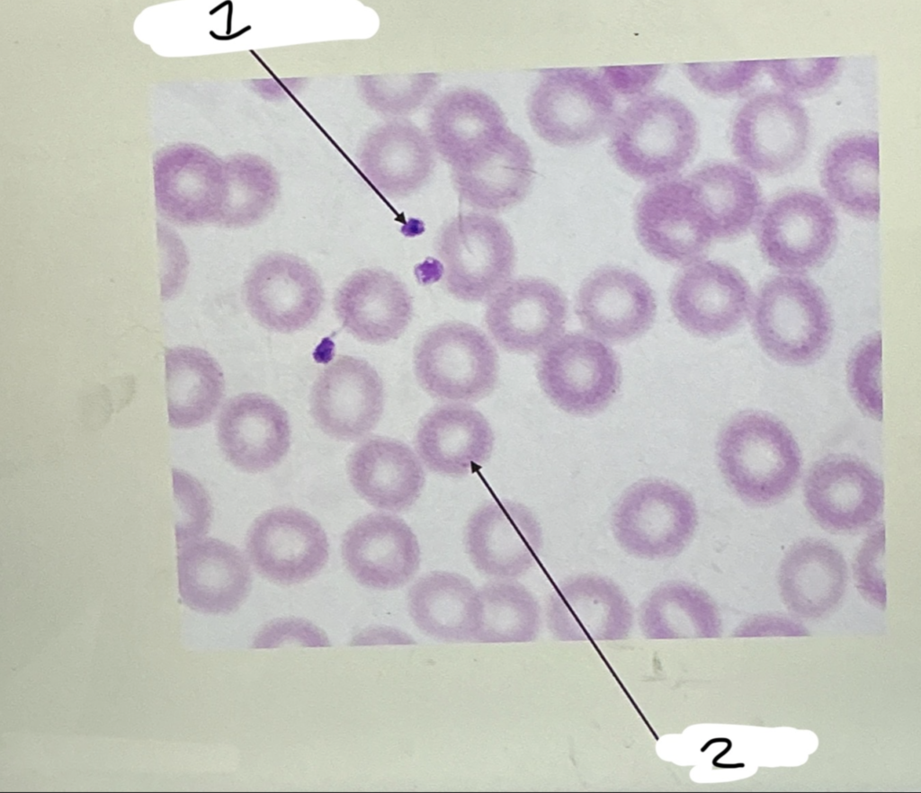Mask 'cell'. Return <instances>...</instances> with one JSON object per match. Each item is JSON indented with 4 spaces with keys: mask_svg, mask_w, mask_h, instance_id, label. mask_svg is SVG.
Masks as SVG:
<instances>
[{
    "mask_svg": "<svg viewBox=\"0 0 921 793\" xmlns=\"http://www.w3.org/2000/svg\"><path fill=\"white\" fill-rule=\"evenodd\" d=\"M717 459L730 488L755 505L784 498L796 485L802 466L790 430L761 412L740 414L727 423L718 439Z\"/></svg>",
    "mask_w": 921,
    "mask_h": 793,
    "instance_id": "1",
    "label": "cell"
},
{
    "mask_svg": "<svg viewBox=\"0 0 921 793\" xmlns=\"http://www.w3.org/2000/svg\"><path fill=\"white\" fill-rule=\"evenodd\" d=\"M699 144L696 119L680 100L651 94L631 102L616 118L610 152L629 175L664 181L693 157Z\"/></svg>",
    "mask_w": 921,
    "mask_h": 793,
    "instance_id": "2",
    "label": "cell"
},
{
    "mask_svg": "<svg viewBox=\"0 0 921 793\" xmlns=\"http://www.w3.org/2000/svg\"><path fill=\"white\" fill-rule=\"evenodd\" d=\"M752 325L757 342L774 360L803 365L817 360L832 334V316L826 298L809 279L776 275L759 290Z\"/></svg>",
    "mask_w": 921,
    "mask_h": 793,
    "instance_id": "3",
    "label": "cell"
},
{
    "mask_svg": "<svg viewBox=\"0 0 921 793\" xmlns=\"http://www.w3.org/2000/svg\"><path fill=\"white\" fill-rule=\"evenodd\" d=\"M447 291L466 302L492 297L515 265L513 236L498 218L478 212L459 214L446 222L435 241Z\"/></svg>",
    "mask_w": 921,
    "mask_h": 793,
    "instance_id": "4",
    "label": "cell"
},
{
    "mask_svg": "<svg viewBox=\"0 0 921 793\" xmlns=\"http://www.w3.org/2000/svg\"><path fill=\"white\" fill-rule=\"evenodd\" d=\"M615 97L608 82L588 68L541 71L531 94L527 113L537 135L559 147L598 138L612 121Z\"/></svg>",
    "mask_w": 921,
    "mask_h": 793,
    "instance_id": "5",
    "label": "cell"
},
{
    "mask_svg": "<svg viewBox=\"0 0 921 793\" xmlns=\"http://www.w3.org/2000/svg\"><path fill=\"white\" fill-rule=\"evenodd\" d=\"M414 371L421 387L435 398L477 401L496 388L498 355L476 326L446 322L419 339L414 351Z\"/></svg>",
    "mask_w": 921,
    "mask_h": 793,
    "instance_id": "6",
    "label": "cell"
},
{
    "mask_svg": "<svg viewBox=\"0 0 921 793\" xmlns=\"http://www.w3.org/2000/svg\"><path fill=\"white\" fill-rule=\"evenodd\" d=\"M698 525V511L691 495L662 479H648L630 486L612 514L615 539L629 554L645 559L679 555Z\"/></svg>",
    "mask_w": 921,
    "mask_h": 793,
    "instance_id": "7",
    "label": "cell"
},
{
    "mask_svg": "<svg viewBox=\"0 0 921 793\" xmlns=\"http://www.w3.org/2000/svg\"><path fill=\"white\" fill-rule=\"evenodd\" d=\"M810 139L805 108L791 95L765 92L747 100L731 128L735 156L766 176L791 172L803 161Z\"/></svg>",
    "mask_w": 921,
    "mask_h": 793,
    "instance_id": "8",
    "label": "cell"
},
{
    "mask_svg": "<svg viewBox=\"0 0 921 793\" xmlns=\"http://www.w3.org/2000/svg\"><path fill=\"white\" fill-rule=\"evenodd\" d=\"M537 377L546 396L563 411L586 415L606 407L621 384L613 351L582 333H568L541 353Z\"/></svg>",
    "mask_w": 921,
    "mask_h": 793,
    "instance_id": "9",
    "label": "cell"
},
{
    "mask_svg": "<svg viewBox=\"0 0 921 793\" xmlns=\"http://www.w3.org/2000/svg\"><path fill=\"white\" fill-rule=\"evenodd\" d=\"M837 236V218L819 194L791 190L776 197L764 210L757 227L763 256L787 272H800L825 262Z\"/></svg>",
    "mask_w": 921,
    "mask_h": 793,
    "instance_id": "10",
    "label": "cell"
},
{
    "mask_svg": "<svg viewBox=\"0 0 921 793\" xmlns=\"http://www.w3.org/2000/svg\"><path fill=\"white\" fill-rule=\"evenodd\" d=\"M153 172L161 217L181 226L219 222L228 179L211 153L191 144L167 145L154 155Z\"/></svg>",
    "mask_w": 921,
    "mask_h": 793,
    "instance_id": "11",
    "label": "cell"
},
{
    "mask_svg": "<svg viewBox=\"0 0 921 793\" xmlns=\"http://www.w3.org/2000/svg\"><path fill=\"white\" fill-rule=\"evenodd\" d=\"M808 511L823 528L854 532L873 524L882 512L881 477L864 461L831 455L816 462L803 485Z\"/></svg>",
    "mask_w": 921,
    "mask_h": 793,
    "instance_id": "12",
    "label": "cell"
},
{
    "mask_svg": "<svg viewBox=\"0 0 921 793\" xmlns=\"http://www.w3.org/2000/svg\"><path fill=\"white\" fill-rule=\"evenodd\" d=\"M256 571L280 584L305 582L322 570L329 546L320 523L294 507H278L260 515L246 542Z\"/></svg>",
    "mask_w": 921,
    "mask_h": 793,
    "instance_id": "13",
    "label": "cell"
},
{
    "mask_svg": "<svg viewBox=\"0 0 921 793\" xmlns=\"http://www.w3.org/2000/svg\"><path fill=\"white\" fill-rule=\"evenodd\" d=\"M243 293L252 316L264 327L280 333L309 325L324 303L317 273L302 259L286 253L258 260L245 278Z\"/></svg>",
    "mask_w": 921,
    "mask_h": 793,
    "instance_id": "14",
    "label": "cell"
},
{
    "mask_svg": "<svg viewBox=\"0 0 921 793\" xmlns=\"http://www.w3.org/2000/svg\"><path fill=\"white\" fill-rule=\"evenodd\" d=\"M568 313V300L558 286L525 277L507 282L491 297L485 323L502 349L527 354L546 349L558 339Z\"/></svg>",
    "mask_w": 921,
    "mask_h": 793,
    "instance_id": "15",
    "label": "cell"
},
{
    "mask_svg": "<svg viewBox=\"0 0 921 793\" xmlns=\"http://www.w3.org/2000/svg\"><path fill=\"white\" fill-rule=\"evenodd\" d=\"M635 227L643 247L675 264L694 263L713 240L687 179H667L649 187L635 210Z\"/></svg>",
    "mask_w": 921,
    "mask_h": 793,
    "instance_id": "16",
    "label": "cell"
},
{
    "mask_svg": "<svg viewBox=\"0 0 921 793\" xmlns=\"http://www.w3.org/2000/svg\"><path fill=\"white\" fill-rule=\"evenodd\" d=\"M543 544L540 521L524 504L487 502L469 517L467 553L478 571L495 580H514L535 564Z\"/></svg>",
    "mask_w": 921,
    "mask_h": 793,
    "instance_id": "17",
    "label": "cell"
},
{
    "mask_svg": "<svg viewBox=\"0 0 921 793\" xmlns=\"http://www.w3.org/2000/svg\"><path fill=\"white\" fill-rule=\"evenodd\" d=\"M384 405V388L376 370L366 361L343 355L317 378L310 395V411L329 436L353 441L378 423Z\"/></svg>",
    "mask_w": 921,
    "mask_h": 793,
    "instance_id": "18",
    "label": "cell"
},
{
    "mask_svg": "<svg viewBox=\"0 0 921 793\" xmlns=\"http://www.w3.org/2000/svg\"><path fill=\"white\" fill-rule=\"evenodd\" d=\"M669 301L675 318L687 331L716 337L742 323L751 305V290L734 267L705 260L692 263L677 275Z\"/></svg>",
    "mask_w": 921,
    "mask_h": 793,
    "instance_id": "19",
    "label": "cell"
},
{
    "mask_svg": "<svg viewBox=\"0 0 921 793\" xmlns=\"http://www.w3.org/2000/svg\"><path fill=\"white\" fill-rule=\"evenodd\" d=\"M344 563L361 584L394 590L407 584L420 566V547L407 523L397 515L373 512L344 533Z\"/></svg>",
    "mask_w": 921,
    "mask_h": 793,
    "instance_id": "20",
    "label": "cell"
},
{
    "mask_svg": "<svg viewBox=\"0 0 921 793\" xmlns=\"http://www.w3.org/2000/svg\"><path fill=\"white\" fill-rule=\"evenodd\" d=\"M451 169L454 188L461 200L491 212L521 202L529 192L534 175L529 146L508 127Z\"/></svg>",
    "mask_w": 921,
    "mask_h": 793,
    "instance_id": "21",
    "label": "cell"
},
{
    "mask_svg": "<svg viewBox=\"0 0 921 793\" xmlns=\"http://www.w3.org/2000/svg\"><path fill=\"white\" fill-rule=\"evenodd\" d=\"M575 311L583 326L608 342L632 340L655 320L657 305L648 282L620 267L599 269L582 283Z\"/></svg>",
    "mask_w": 921,
    "mask_h": 793,
    "instance_id": "22",
    "label": "cell"
},
{
    "mask_svg": "<svg viewBox=\"0 0 921 793\" xmlns=\"http://www.w3.org/2000/svg\"><path fill=\"white\" fill-rule=\"evenodd\" d=\"M216 429L227 459L246 472L271 469L290 448L286 411L260 393H244L229 399L220 411Z\"/></svg>",
    "mask_w": 921,
    "mask_h": 793,
    "instance_id": "23",
    "label": "cell"
},
{
    "mask_svg": "<svg viewBox=\"0 0 921 793\" xmlns=\"http://www.w3.org/2000/svg\"><path fill=\"white\" fill-rule=\"evenodd\" d=\"M179 593L190 609L206 614H228L247 597L252 575L243 554L213 538H201L178 548Z\"/></svg>",
    "mask_w": 921,
    "mask_h": 793,
    "instance_id": "24",
    "label": "cell"
},
{
    "mask_svg": "<svg viewBox=\"0 0 921 793\" xmlns=\"http://www.w3.org/2000/svg\"><path fill=\"white\" fill-rule=\"evenodd\" d=\"M334 308L343 326L360 341L381 344L398 339L413 315L406 285L392 272L366 268L337 290Z\"/></svg>",
    "mask_w": 921,
    "mask_h": 793,
    "instance_id": "25",
    "label": "cell"
},
{
    "mask_svg": "<svg viewBox=\"0 0 921 793\" xmlns=\"http://www.w3.org/2000/svg\"><path fill=\"white\" fill-rule=\"evenodd\" d=\"M494 433L485 416L463 404H445L420 421L416 449L431 471L462 477L487 462L494 447Z\"/></svg>",
    "mask_w": 921,
    "mask_h": 793,
    "instance_id": "26",
    "label": "cell"
},
{
    "mask_svg": "<svg viewBox=\"0 0 921 793\" xmlns=\"http://www.w3.org/2000/svg\"><path fill=\"white\" fill-rule=\"evenodd\" d=\"M547 618L550 629L561 639L619 638L631 623L621 589L607 578L586 574L556 588L548 601Z\"/></svg>",
    "mask_w": 921,
    "mask_h": 793,
    "instance_id": "27",
    "label": "cell"
},
{
    "mask_svg": "<svg viewBox=\"0 0 921 793\" xmlns=\"http://www.w3.org/2000/svg\"><path fill=\"white\" fill-rule=\"evenodd\" d=\"M349 480L371 505L389 512L410 508L425 482L423 466L406 443L372 437L360 443L347 462Z\"/></svg>",
    "mask_w": 921,
    "mask_h": 793,
    "instance_id": "28",
    "label": "cell"
},
{
    "mask_svg": "<svg viewBox=\"0 0 921 793\" xmlns=\"http://www.w3.org/2000/svg\"><path fill=\"white\" fill-rule=\"evenodd\" d=\"M361 166L371 183L392 198L407 197L429 180L435 165L431 142L408 120H392L367 139Z\"/></svg>",
    "mask_w": 921,
    "mask_h": 793,
    "instance_id": "29",
    "label": "cell"
},
{
    "mask_svg": "<svg viewBox=\"0 0 921 793\" xmlns=\"http://www.w3.org/2000/svg\"><path fill=\"white\" fill-rule=\"evenodd\" d=\"M713 239L730 240L755 223L763 207L761 187L747 169L729 162L702 165L687 178Z\"/></svg>",
    "mask_w": 921,
    "mask_h": 793,
    "instance_id": "30",
    "label": "cell"
},
{
    "mask_svg": "<svg viewBox=\"0 0 921 793\" xmlns=\"http://www.w3.org/2000/svg\"><path fill=\"white\" fill-rule=\"evenodd\" d=\"M428 126L434 148L451 166L507 128L496 102L480 90L467 87L442 95L432 109Z\"/></svg>",
    "mask_w": 921,
    "mask_h": 793,
    "instance_id": "31",
    "label": "cell"
},
{
    "mask_svg": "<svg viewBox=\"0 0 921 793\" xmlns=\"http://www.w3.org/2000/svg\"><path fill=\"white\" fill-rule=\"evenodd\" d=\"M407 608L426 636L443 642H473L478 593L464 575L433 571L421 576L408 590Z\"/></svg>",
    "mask_w": 921,
    "mask_h": 793,
    "instance_id": "32",
    "label": "cell"
},
{
    "mask_svg": "<svg viewBox=\"0 0 921 793\" xmlns=\"http://www.w3.org/2000/svg\"><path fill=\"white\" fill-rule=\"evenodd\" d=\"M847 582L843 555L824 539H806L785 555L779 585L786 603L802 616H820L842 597Z\"/></svg>",
    "mask_w": 921,
    "mask_h": 793,
    "instance_id": "33",
    "label": "cell"
},
{
    "mask_svg": "<svg viewBox=\"0 0 921 793\" xmlns=\"http://www.w3.org/2000/svg\"><path fill=\"white\" fill-rule=\"evenodd\" d=\"M879 140L876 132H855L825 152L820 180L828 196L851 215L875 220L880 211Z\"/></svg>",
    "mask_w": 921,
    "mask_h": 793,
    "instance_id": "34",
    "label": "cell"
},
{
    "mask_svg": "<svg viewBox=\"0 0 921 793\" xmlns=\"http://www.w3.org/2000/svg\"><path fill=\"white\" fill-rule=\"evenodd\" d=\"M165 358L169 424L190 429L210 421L224 395L219 363L206 351L191 346L167 348Z\"/></svg>",
    "mask_w": 921,
    "mask_h": 793,
    "instance_id": "35",
    "label": "cell"
},
{
    "mask_svg": "<svg viewBox=\"0 0 921 793\" xmlns=\"http://www.w3.org/2000/svg\"><path fill=\"white\" fill-rule=\"evenodd\" d=\"M641 624L652 637H711L717 635L720 620L710 597L684 582L657 587L644 603Z\"/></svg>",
    "mask_w": 921,
    "mask_h": 793,
    "instance_id": "36",
    "label": "cell"
},
{
    "mask_svg": "<svg viewBox=\"0 0 921 793\" xmlns=\"http://www.w3.org/2000/svg\"><path fill=\"white\" fill-rule=\"evenodd\" d=\"M478 593L479 611L473 642L522 643L536 638L540 607L524 585L514 580H495Z\"/></svg>",
    "mask_w": 921,
    "mask_h": 793,
    "instance_id": "37",
    "label": "cell"
},
{
    "mask_svg": "<svg viewBox=\"0 0 921 793\" xmlns=\"http://www.w3.org/2000/svg\"><path fill=\"white\" fill-rule=\"evenodd\" d=\"M228 192L217 225L227 228L253 226L273 208L278 183L271 167L253 156H240L228 164Z\"/></svg>",
    "mask_w": 921,
    "mask_h": 793,
    "instance_id": "38",
    "label": "cell"
},
{
    "mask_svg": "<svg viewBox=\"0 0 921 793\" xmlns=\"http://www.w3.org/2000/svg\"><path fill=\"white\" fill-rule=\"evenodd\" d=\"M439 75L419 73L367 77L369 102L380 111L396 116L411 113L436 89Z\"/></svg>",
    "mask_w": 921,
    "mask_h": 793,
    "instance_id": "39",
    "label": "cell"
},
{
    "mask_svg": "<svg viewBox=\"0 0 921 793\" xmlns=\"http://www.w3.org/2000/svg\"><path fill=\"white\" fill-rule=\"evenodd\" d=\"M840 58L764 60L763 67L773 82L795 96H808L825 89L840 69Z\"/></svg>",
    "mask_w": 921,
    "mask_h": 793,
    "instance_id": "40",
    "label": "cell"
},
{
    "mask_svg": "<svg viewBox=\"0 0 921 793\" xmlns=\"http://www.w3.org/2000/svg\"><path fill=\"white\" fill-rule=\"evenodd\" d=\"M881 340L876 334L865 339L852 354L847 369L849 390L868 415L882 417L881 387Z\"/></svg>",
    "mask_w": 921,
    "mask_h": 793,
    "instance_id": "41",
    "label": "cell"
},
{
    "mask_svg": "<svg viewBox=\"0 0 921 793\" xmlns=\"http://www.w3.org/2000/svg\"><path fill=\"white\" fill-rule=\"evenodd\" d=\"M174 498L179 510L176 521L177 548L201 539L210 524L212 506L203 486L189 474L174 468Z\"/></svg>",
    "mask_w": 921,
    "mask_h": 793,
    "instance_id": "42",
    "label": "cell"
},
{
    "mask_svg": "<svg viewBox=\"0 0 921 793\" xmlns=\"http://www.w3.org/2000/svg\"><path fill=\"white\" fill-rule=\"evenodd\" d=\"M762 68V60L701 64L698 83L716 94L739 93L751 85Z\"/></svg>",
    "mask_w": 921,
    "mask_h": 793,
    "instance_id": "43",
    "label": "cell"
},
{
    "mask_svg": "<svg viewBox=\"0 0 921 793\" xmlns=\"http://www.w3.org/2000/svg\"><path fill=\"white\" fill-rule=\"evenodd\" d=\"M884 551V527L881 525L865 539L859 550L854 564V574L859 588L864 593L883 595V581L881 578V562Z\"/></svg>",
    "mask_w": 921,
    "mask_h": 793,
    "instance_id": "44",
    "label": "cell"
}]
</instances>
